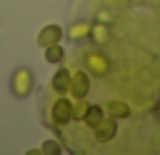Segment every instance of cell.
Instances as JSON below:
<instances>
[{
    "label": "cell",
    "instance_id": "6da1fadb",
    "mask_svg": "<svg viewBox=\"0 0 160 155\" xmlns=\"http://www.w3.org/2000/svg\"><path fill=\"white\" fill-rule=\"evenodd\" d=\"M35 90V72L30 68H15L10 75V92L15 98H28Z\"/></svg>",
    "mask_w": 160,
    "mask_h": 155
},
{
    "label": "cell",
    "instance_id": "7a4b0ae2",
    "mask_svg": "<svg viewBox=\"0 0 160 155\" xmlns=\"http://www.w3.org/2000/svg\"><path fill=\"white\" fill-rule=\"evenodd\" d=\"M82 62H85V70H88L90 78H108L110 70H112L110 58L105 52H100V50H88L82 55Z\"/></svg>",
    "mask_w": 160,
    "mask_h": 155
},
{
    "label": "cell",
    "instance_id": "3957f363",
    "mask_svg": "<svg viewBox=\"0 0 160 155\" xmlns=\"http://www.w3.org/2000/svg\"><path fill=\"white\" fill-rule=\"evenodd\" d=\"M50 120L55 128H65L72 122V100L70 95H58L50 105Z\"/></svg>",
    "mask_w": 160,
    "mask_h": 155
},
{
    "label": "cell",
    "instance_id": "277c9868",
    "mask_svg": "<svg viewBox=\"0 0 160 155\" xmlns=\"http://www.w3.org/2000/svg\"><path fill=\"white\" fill-rule=\"evenodd\" d=\"M68 95H70L72 100H78V98H88V95H90V75H88L85 68H82V70H72Z\"/></svg>",
    "mask_w": 160,
    "mask_h": 155
},
{
    "label": "cell",
    "instance_id": "5b68a950",
    "mask_svg": "<svg viewBox=\"0 0 160 155\" xmlns=\"http://www.w3.org/2000/svg\"><path fill=\"white\" fill-rule=\"evenodd\" d=\"M90 32H92V20H75L65 28V35L70 38V42H85L90 40Z\"/></svg>",
    "mask_w": 160,
    "mask_h": 155
},
{
    "label": "cell",
    "instance_id": "8992f818",
    "mask_svg": "<svg viewBox=\"0 0 160 155\" xmlns=\"http://www.w3.org/2000/svg\"><path fill=\"white\" fill-rule=\"evenodd\" d=\"M62 38H65V30H62L58 22H50V25H45V28L38 32V45H40V48H48V45L62 42Z\"/></svg>",
    "mask_w": 160,
    "mask_h": 155
},
{
    "label": "cell",
    "instance_id": "52a82bcc",
    "mask_svg": "<svg viewBox=\"0 0 160 155\" xmlns=\"http://www.w3.org/2000/svg\"><path fill=\"white\" fill-rule=\"evenodd\" d=\"M102 108H105V115H108V118H115L118 122H120V120H128V118L132 115V108H130V102H125V100H120V98H112V100H108Z\"/></svg>",
    "mask_w": 160,
    "mask_h": 155
},
{
    "label": "cell",
    "instance_id": "ba28073f",
    "mask_svg": "<svg viewBox=\"0 0 160 155\" xmlns=\"http://www.w3.org/2000/svg\"><path fill=\"white\" fill-rule=\"evenodd\" d=\"M92 135H95L98 142H110V140H115V135H118V120H115V118L100 120V122L92 128Z\"/></svg>",
    "mask_w": 160,
    "mask_h": 155
},
{
    "label": "cell",
    "instance_id": "9c48e42d",
    "mask_svg": "<svg viewBox=\"0 0 160 155\" xmlns=\"http://www.w3.org/2000/svg\"><path fill=\"white\" fill-rule=\"evenodd\" d=\"M70 78H72V70L58 65L55 75L50 78V88L55 90V95H68V90H70Z\"/></svg>",
    "mask_w": 160,
    "mask_h": 155
},
{
    "label": "cell",
    "instance_id": "30bf717a",
    "mask_svg": "<svg viewBox=\"0 0 160 155\" xmlns=\"http://www.w3.org/2000/svg\"><path fill=\"white\" fill-rule=\"evenodd\" d=\"M105 118H108V115H105V108H102V105H92V102H90V108H88V112H85V118H82V125L92 130V128H95L100 120H105Z\"/></svg>",
    "mask_w": 160,
    "mask_h": 155
},
{
    "label": "cell",
    "instance_id": "8fae6325",
    "mask_svg": "<svg viewBox=\"0 0 160 155\" xmlns=\"http://www.w3.org/2000/svg\"><path fill=\"white\" fill-rule=\"evenodd\" d=\"M110 25H105V22H92V32H90V40L92 42H98V45H105V42H110Z\"/></svg>",
    "mask_w": 160,
    "mask_h": 155
},
{
    "label": "cell",
    "instance_id": "7c38bea8",
    "mask_svg": "<svg viewBox=\"0 0 160 155\" xmlns=\"http://www.w3.org/2000/svg\"><path fill=\"white\" fill-rule=\"evenodd\" d=\"M42 50H45V62H50V65H62V60H65V48H62L60 42L48 45V48H42Z\"/></svg>",
    "mask_w": 160,
    "mask_h": 155
},
{
    "label": "cell",
    "instance_id": "4fadbf2b",
    "mask_svg": "<svg viewBox=\"0 0 160 155\" xmlns=\"http://www.w3.org/2000/svg\"><path fill=\"white\" fill-rule=\"evenodd\" d=\"M70 100H72V98H70ZM88 108H90L88 98H78V100H72V122H82Z\"/></svg>",
    "mask_w": 160,
    "mask_h": 155
},
{
    "label": "cell",
    "instance_id": "5bb4252c",
    "mask_svg": "<svg viewBox=\"0 0 160 155\" xmlns=\"http://www.w3.org/2000/svg\"><path fill=\"white\" fill-rule=\"evenodd\" d=\"M40 152H45V155H55V152H60L58 140H45V142H42V148H40Z\"/></svg>",
    "mask_w": 160,
    "mask_h": 155
},
{
    "label": "cell",
    "instance_id": "9a60e30c",
    "mask_svg": "<svg viewBox=\"0 0 160 155\" xmlns=\"http://www.w3.org/2000/svg\"><path fill=\"white\" fill-rule=\"evenodd\" d=\"M158 118H160V102H158Z\"/></svg>",
    "mask_w": 160,
    "mask_h": 155
}]
</instances>
